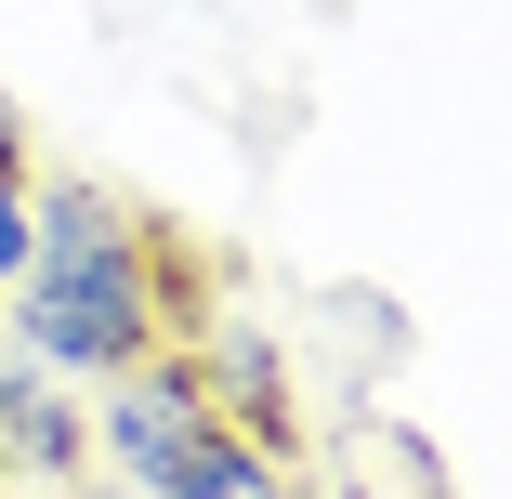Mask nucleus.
Segmentation results:
<instances>
[{
    "mask_svg": "<svg viewBox=\"0 0 512 499\" xmlns=\"http://www.w3.org/2000/svg\"><path fill=\"white\" fill-rule=\"evenodd\" d=\"M27 237H40V158H0V289H14Z\"/></svg>",
    "mask_w": 512,
    "mask_h": 499,
    "instance_id": "6",
    "label": "nucleus"
},
{
    "mask_svg": "<svg viewBox=\"0 0 512 499\" xmlns=\"http://www.w3.org/2000/svg\"><path fill=\"white\" fill-rule=\"evenodd\" d=\"M184 368H197V394H211V408H224L250 447H276V460L316 473L302 381H289V342H276V329H250V316H197V329H184Z\"/></svg>",
    "mask_w": 512,
    "mask_h": 499,
    "instance_id": "3",
    "label": "nucleus"
},
{
    "mask_svg": "<svg viewBox=\"0 0 512 499\" xmlns=\"http://www.w3.org/2000/svg\"><path fill=\"white\" fill-rule=\"evenodd\" d=\"M0 499H14V473H0Z\"/></svg>",
    "mask_w": 512,
    "mask_h": 499,
    "instance_id": "9",
    "label": "nucleus"
},
{
    "mask_svg": "<svg viewBox=\"0 0 512 499\" xmlns=\"http://www.w3.org/2000/svg\"><path fill=\"white\" fill-rule=\"evenodd\" d=\"M92 460H106L132 499H316V473H302V460L250 447L211 394H197L184 342L145 355V368H119L106 394H92Z\"/></svg>",
    "mask_w": 512,
    "mask_h": 499,
    "instance_id": "2",
    "label": "nucleus"
},
{
    "mask_svg": "<svg viewBox=\"0 0 512 499\" xmlns=\"http://www.w3.org/2000/svg\"><path fill=\"white\" fill-rule=\"evenodd\" d=\"M0 158H27V119H14V92H0Z\"/></svg>",
    "mask_w": 512,
    "mask_h": 499,
    "instance_id": "8",
    "label": "nucleus"
},
{
    "mask_svg": "<svg viewBox=\"0 0 512 499\" xmlns=\"http://www.w3.org/2000/svg\"><path fill=\"white\" fill-rule=\"evenodd\" d=\"M27 499H132V486H119L106 460H92V473H66V486H27Z\"/></svg>",
    "mask_w": 512,
    "mask_h": 499,
    "instance_id": "7",
    "label": "nucleus"
},
{
    "mask_svg": "<svg viewBox=\"0 0 512 499\" xmlns=\"http://www.w3.org/2000/svg\"><path fill=\"white\" fill-rule=\"evenodd\" d=\"M316 486H329V499H460V486H447V447L407 421V408H355V421L316 447Z\"/></svg>",
    "mask_w": 512,
    "mask_h": 499,
    "instance_id": "5",
    "label": "nucleus"
},
{
    "mask_svg": "<svg viewBox=\"0 0 512 499\" xmlns=\"http://www.w3.org/2000/svg\"><path fill=\"white\" fill-rule=\"evenodd\" d=\"M0 473L14 486H66L92 473V394L27 368V355H0Z\"/></svg>",
    "mask_w": 512,
    "mask_h": 499,
    "instance_id": "4",
    "label": "nucleus"
},
{
    "mask_svg": "<svg viewBox=\"0 0 512 499\" xmlns=\"http://www.w3.org/2000/svg\"><path fill=\"white\" fill-rule=\"evenodd\" d=\"M197 316H211V289H197V237L171 211H145V197L92 184V171L40 184V237L0 289V355L106 394L119 368L171 355Z\"/></svg>",
    "mask_w": 512,
    "mask_h": 499,
    "instance_id": "1",
    "label": "nucleus"
}]
</instances>
